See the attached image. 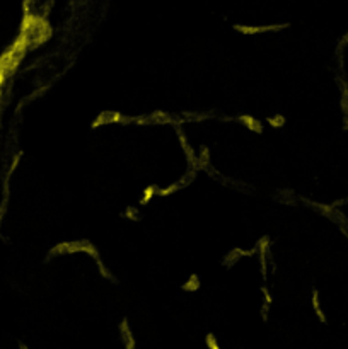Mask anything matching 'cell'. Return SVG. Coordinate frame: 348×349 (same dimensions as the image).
Instances as JSON below:
<instances>
[{
	"mask_svg": "<svg viewBox=\"0 0 348 349\" xmlns=\"http://www.w3.org/2000/svg\"><path fill=\"white\" fill-rule=\"evenodd\" d=\"M287 27V24H277V26H239L236 24L234 29L243 34H261V33H273V31H282Z\"/></svg>",
	"mask_w": 348,
	"mask_h": 349,
	"instance_id": "1",
	"label": "cell"
},
{
	"mask_svg": "<svg viewBox=\"0 0 348 349\" xmlns=\"http://www.w3.org/2000/svg\"><path fill=\"white\" fill-rule=\"evenodd\" d=\"M120 336H122L123 343H125L126 349H137L135 348V339H133L132 329H130L128 319H123L122 324H120Z\"/></svg>",
	"mask_w": 348,
	"mask_h": 349,
	"instance_id": "2",
	"label": "cell"
},
{
	"mask_svg": "<svg viewBox=\"0 0 348 349\" xmlns=\"http://www.w3.org/2000/svg\"><path fill=\"white\" fill-rule=\"evenodd\" d=\"M311 305H312V310H314V313H316V317H318L319 322L328 324V317H326V313L323 312V309H321V300H319V290L318 288H312Z\"/></svg>",
	"mask_w": 348,
	"mask_h": 349,
	"instance_id": "3",
	"label": "cell"
},
{
	"mask_svg": "<svg viewBox=\"0 0 348 349\" xmlns=\"http://www.w3.org/2000/svg\"><path fill=\"white\" fill-rule=\"evenodd\" d=\"M237 119L241 121V123L244 124V126L247 128V130H251V131H256V133H261L263 131V124L260 123L258 119H254L253 116H249V115H244V116H239Z\"/></svg>",
	"mask_w": 348,
	"mask_h": 349,
	"instance_id": "4",
	"label": "cell"
},
{
	"mask_svg": "<svg viewBox=\"0 0 348 349\" xmlns=\"http://www.w3.org/2000/svg\"><path fill=\"white\" fill-rule=\"evenodd\" d=\"M202 286V283H200V278L196 274H191V278L188 279L186 283H183V286H181V290L183 291H189V293H193V291H196V290Z\"/></svg>",
	"mask_w": 348,
	"mask_h": 349,
	"instance_id": "5",
	"label": "cell"
},
{
	"mask_svg": "<svg viewBox=\"0 0 348 349\" xmlns=\"http://www.w3.org/2000/svg\"><path fill=\"white\" fill-rule=\"evenodd\" d=\"M157 186L156 184H152V186H149V188H145L142 191V198H140V205H147V203H150L152 201V198L154 196H157Z\"/></svg>",
	"mask_w": 348,
	"mask_h": 349,
	"instance_id": "6",
	"label": "cell"
},
{
	"mask_svg": "<svg viewBox=\"0 0 348 349\" xmlns=\"http://www.w3.org/2000/svg\"><path fill=\"white\" fill-rule=\"evenodd\" d=\"M268 124L270 126H273V128H282L285 124V116L284 115H277V116H271V117H268Z\"/></svg>",
	"mask_w": 348,
	"mask_h": 349,
	"instance_id": "7",
	"label": "cell"
},
{
	"mask_svg": "<svg viewBox=\"0 0 348 349\" xmlns=\"http://www.w3.org/2000/svg\"><path fill=\"white\" fill-rule=\"evenodd\" d=\"M205 343H206V346H208V349H222L219 346V343H217V339H215V336L213 334H206L205 336Z\"/></svg>",
	"mask_w": 348,
	"mask_h": 349,
	"instance_id": "8",
	"label": "cell"
},
{
	"mask_svg": "<svg viewBox=\"0 0 348 349\" xmlns=\"http://www.w3.org/2000/svg\"><path fill=\"white\" fill-rule=\"evenodd\" d=\"M125 216L128 220H139V212H137V208H133V206H128L125 212Z\"/></svg>",
	"mask_w": 348,
	"mask_h": 349,
	"instance_id": "9",
	"label": "cell"
},
{
	"mask_svg": "<svg viewBox=\"0 0 348 349\" xmlns=\"http://www.w3.org/2000/svg\"><path fill=\"white\" fill-rule=\"evenodd\" d=\"M261 291H263V295H265V305L271 307V303H273V296H271L270 290H268L266 286H263V288H261Z\"/></svg>",
	"mask_w": 348,
	"mask_h": 349,
	"instance_id": "10",
	"label": "cell"
},
{
	"mask_svg": "<svg viewBox=\"0 0 348 349\" xmlns=\"http://www.w3.org/2000/svg\"><path fill=\"white\" fill-rule=\"evenodd\" d=\"M345 203H348V198H345V199H340V201H335V203H333V206H335V208H338V206L345 205Z\"/></svg>",
	"mask_w": 348,
	"mask_h": 349,
	"instance_id": "11",
	"label": "cell"
},
{
	"mask_svg": "<svg viewBox=\"0 0 348 349\" xmlns=\"http://www.w3.org/2000/svg\"><path fill=\"white\" fill-rule=\"evenodd\" d=\"M343 130L348 131V116H345V121H343Z\"/></svg>",
	"mask_w": 348,
	"mask_h": 349,
	"instance_id": "12",
	"label": "cell"
}]
</instances>
